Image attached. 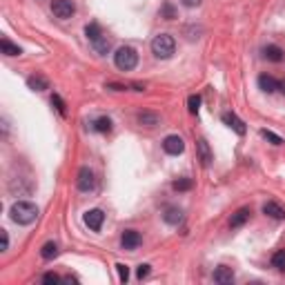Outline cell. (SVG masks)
Returning a JSON list of instances; mask_svg holds the SVG:
<instances>
[{
	"label": "cell",
	"mask_w": 285,
	"mask_h": 285,
	"mask_svg": "<svg viewBox=\"0 0 285 285\" xmlns=\"http://www.w3.org/2000/svg\"><path fill=\"white\" fill-rule=\"evenodd\" d=\"M9 216L18 225H31L38 216V207L29 201H16L11 205V210H9Z\"/></svg>",
	"instance_id": "6da1fadb"
},
{
	"label": "cell",
	"mask_w": 285,
	"mask_h": 285,
	"mask_svg": "<svg viewBox=\"0 0 285 285\" xmlns=\"http://www.w3.org/2000/svg\"><path fill=\"white\" fill-rule=\"evenodd\" d=\"M85 36H87L89 45L94 47V51L96 54H107L109 51V40L105 36V31H103V27L98 25V22H89L87 27H85Z\"/></svg>",
	"instance_id": "7a4b0ae2"
},
{
	"label": "cell",
	"mask_w": 285,
	"mask_h": 285,
	"mask_svg": "<svg viewBox=\"0 0 285 285\" xmlns=\"http://www.w3.org/2000/svg\"><path fill=\"white\" fill-rule=\"evenodd\" d=\"M174 51H176V40L169 34H158L151 40V54H154L156 58L167 60L174 56Z\"/></svg>",
	"instance_id": "3957f363"
},
{
	"label": "cell",
	"mask_w": 285,
	"mask_h": 285,
	"mask_svg": "<svg viewBox=\"0 0 285 285\" xmlns=\"http://www.w3.org/2000/svg\"><path fill=\"white\" fill-rule=\"evenodd\" d=\"M114 65L121 71H132L139 65V54L134 47H118L114 54Z\"/></svg>",
	"instance_id": "277c9868"
},
{
	"label": "cell",
	"mask_w": 285,
	"mask_h": 285,
	"mask_svg": "<svg viewBox=\"0 0 285 285\" xmlns=\"http://www.w3.org/2000/svg\"><path fill=\"white\" fill-rule=\"evenodd\" d=\"M51 13H54L56 18H60V20H67L76 13V4L74 0H51Z\"/></svg>",
	"instance_id": "5b68a950"
},
{
	"label": "cell",
	"mask_w": 285,
	"mask_h": 285,
	"mask_svg": "<svg viewBox=\"0 0 285 285\" xmlns=\"http://www.w3.org/2000/svg\"><path fill=\"white\" fill-rule=\"evenodd\" d=\"M80 192H92L96 187V178H94V172L89 167H80L78 169V180H76Z\"/></svg>",
	"instance_id": "8992f818"
},
{
	"label": "cell",
	"mask_w": 285,
	"mask_h": 285,
	"mask_svg": "<svg viewBox=\"0 0 285 285\" xmlns=\"http://www.w3.org/2000/svg\"><path fill=\"white\" fill-rule=\"evenodd\" d=\"M163 149L167 151L169 156H178V154H183L185 151V141L176 134H169L167 139L163 141Z\"/></svg>",
	"instance_id": "52a82bcc"
},
{
	"label": "cell",
	"mask_w": 285,
	"mask_h": 285,
	"mask_svg": "<svg viewBox=\"0 0 285 285\" xmlns=\"http://www.w3.org/2000/svg\"><path fill=\"white\" fill-rule=\"evenodd\" d=\"M83 221L92 232H101L103 221H105V214H103V210H89V212H85Z\"/></svg>",
	"instance_id": "ba28073f"
},
{
	"label": "cell",
	"mask_w": 285,
	"mask_h": 285,
	"mask_svg": "<svg viewBox=\"0 0 285 285\" xmlns=\"http://www.w3.org/2000/svg\"><path fill=\"white\" fill-rule=\"evenodd\" d=\"M223 123H225L227 127H232V130H234L239 136H245V132H248V127H245V123L241 121V118L236 116L234 112H225V114H223Z\"/></svg>",
	"instance_id": "9c48e42d"
},
{
	"label": "cell",
	"mask_w": 285,
	"mask_h": 285,
	"mask_svg": "<svg viewBox=\"0 0 285 285\" xmlns=\"http://www.w3.org/2000/svg\"><path fill=\"white\" fill-rule=\"evenodd\" d=\"M196 151H198V160H201L203 167H210L212 165V149H210V142H207L205 139H198L196 141Z\"/></svg>",
	"instance_id": "30bf717a"
},
{
	"label": "cell",
	"mask_w": 285,
	"mask_h": 285,
	"mask_svg": "<svg viewBox=\"0 0 285 285\" xmlns=\"http://www.w3.org/2000/svg\"><path fill=\"white\" fill-rule=\"evenodd\" d=\"M141 243H142V239H141V234L136 230H125L123 232V236H121L123 250H136Z\"/></svg>",
	"instance_id": "8fae6325"
},
{
	"label": "cell",
	"mask_w": 285,
	"mask_h": 285,
	"mask_svg": "<svg viewBox=\"0 0 285 285\" xmlns=\"http://www.w3.org/2000/svg\"><path fill=\"white\" fill-rule=\"evenodd\" d=\"M214 281L221 283V285H232L234 283V272H232V268H227V265L216 268L214 270Z\"/></svg>",
	"instance_id": "7c38bea8"
},
{
	"label": "cell",
	"mask_w": 285,
	"mask_h": 285,
	"mask_svg": "<svg viewBox=\"0 0 285 285\" xmlns=\"http://www.w3.org/2000/svg\"><path fill=\"white\" fill-rule=\"evenodd\" d=\"M263 214L277 218V221H283V218H285V207L281 205V203H277V201H268L263 205Z\"/></svg>",
	"instance_id": "4fadbf2b"
},
{
	"label": "cell",
	"mask_w": 285,
	"mask_h": 285,
	"mask_svg": "<svg viewBox=\"0 0 285 285\" xmlns=\"http://www.w3.org/2000/svg\"><path fill=\"white\" fill-rule=\"evenodd\" d=\"M279 85H281V83H279L274 76H270V74H261L259 76V87L263 89L265 94H274L279 89Z\"/></svg>",
	"instance_id": "5bb4252c"
},
{
	"label": "cell",
	"mask_w": 285,
	"mask_h": 285,
	"mask_svg": "<svg viewBox=\"0 0 285 285\" xmlns=\"http://www.w3.org/2000/svg\"><path fill=\"white\" fill-rule=\"evenodd\" d=\"M263 56H265V60H270V63H281L285 58V51L279 45H268L263 49Z\"/></svg>",
	"instance_id": "9a60e30c"
},
{
	"label": "cell",
	"mask_w": 285,
	"mask_h": 285,
	"mask_svg": "<svg viewBox=\"0 0 285 285\" xmlns=\"http://www.w3.org/2000/svg\"><path fill=\"white\" fill-rule=\"evenodd\" d=\"M163 221L167 223V225H178V223L183 221V210H180V207H165Z\"/></svg>",
	"instance_id": "2e32d148"
},
{
	"label": "cell",
	"mask_w": 285,
	"mask_h": 285,
	"mask_svg": "<svg viewBox=\"0 0 285 285\" xmlns=\"http://www.w3.org/2000/svg\"><path fill=\"white\" fill-rule=\"evenodd\" d=\"M27 85H29V89H34V92H45V89H49V80L40 74L29 76V78H27Z\"/></svg>",
	"instance_id": "e0dca14e"
},
{
	"label": "cell",
	"mask_w": 285,
	"mask_h": 285,
	"mask_svg": "<svg viewBox=\"0 0 285 285\" xmlns=\"http://www.w3.org/2000/svg\"><path fill=\"white\" fill-rule=\"evenodd\" d=\"M250 210L248 207H241L236 214H232V218H230V227H241V225H245L248 223V218H250Z\"/></svg>",
	"instance_id": "ac0fdd59"
},
{
	"label": "cell",
	"mask_w": 285,
	"mask_h": 285,
	"mask_svg": "<svg viewBox=\"0 0 285 285\" xmlns=\"http://www.w3.org/2000/svg\"><path fill=\"white\" fill-rule=\"evenodd\" d=\"M0 49H2V54L4 56H20L22 54V49L18 45H13L9 38H0Z\"/></svg>",
	"instance_id": "d6986e66"
},
{
	"label": "cell",
	"mask_w": 285,
	"mask_h": 285,
	"mask_svg": "<svg viewBox=\"0 0 285 285\" xmlns=\"http://www.w3.org/2000/svg\"><path fill=\"white\" fill-rule=\"evenodd\" d=\"M92 130H94V132H101V134H107V132H112V118H107V116L96 118V121L92 123Z\"/></svg>",
	"instance_id": "ffe728a7"
},
{
	"label": "cell",
	"mask_w": 285,
	"mask_h": 285,
	"mask_svg": "<svg viewBox=\"0 0 285 285\" xmlns=\"http://www.w3.org/2000/svg\"><path fill=\"white\" fill-rule=\"evenodd\" d=\"M40 256H42L45 261L56 259V256H58V243H54V241L45 243V245H42V250H40Z\"/></svg>",
	"instance_id": "44dd1931"
},
{
	"label": "cell",
	"mask_w": 285,
	"mask_h": 285,
	"mask_svg": "<svg viewBox=\"0 0 285 285\" xmlns=\"http://www.w3.org/2000/svg\"><path fill=\"white\" fill-rule=\"evenodd\" d=\"M158 114H151V112H142V114H139V123L141 125H145V127H156L158 125Z\"/></svg>",
	"instance_id": "7402d4cb"
},
{
	"label": "cell",
	"mask_w": 285,
	"mask_h": 285,
	"mask_svg": "<svg viewBox=\"0 0 285 285\" xmlns=\"http://www.w3.org/2000/svg\"><path fill=\"white\" fill-rule=\"evenodd\" d=\"M272 268H277L279 272L285 270V250H277L272 254Z\"/></svg>",
	"instance_id": "603a6c76"
},
{
	"label": "cell",
	"mask_w": 285,
	"mask_h": 285,
	"mask_svg": "<svg viewBox=\"0 0 285 285\" xmlns=\"http://www.w3.org/2000/svg\"><path fill=\"white\" fill-rule=\"evenodd\" d=\"M51 105L56 107V112H58L60 116H67V105H65V101L58 96V94H54V96H51Z\"/></svg>",
	"instance_id": "cb8c5ba5"
},
{
	"label": "cell",
	"mask_w": 285,
	"mask_h": 285,
	"mask_svg": "<svg viewBox=\"0 0 285 285\" xmlns=\"http://www.w3.org/2000/svg\"><path fill=\"white\" fill-rule=\"evenodd\" d=\"M261 136H263L265 141H270L272 145H283V139L279 134H274V132H270V130H261Z\"/></svg>",
	"instance_id": "d4e9b609"
},
{
	"label": "cell",
	"mask_w": 285,
	"mask_h": 285,
	"mask_svg": "<svg viewBox=\"0 0 285 285\" xmlns=\"http://www.w3.org/2000/svg\"><path fill=\"white\" fill-rule=\"evenodd\" d=\"M192 178H178V180H174V189L176 192H187V189H192Z\"/></svg>",
	"instance_id": "484cf974"
},
{
	"label": "cell",
	"mask_w": 285,
	"mask_h": 285,
	"mask_svg": "<svg viewBox=\"0 0 285 285\" xmlns=\"http://www.w3.org/2000/svg\"><path fill=\"white\" fill-rule=\"evenodd\" d=\"M116 272H118V279H121V283H127V281H130V268H127L125 263H118V265H116Z\"/></svg>",
	"instance_id": "4316f807"
},
{
	"label": "cell",
	"mask_w": 285,
	"mask_h": 285,
	"mask_svg": "<svg viewBox=\"0 0 285 285\" xmlns=\"http://www.w3.org/2000/svg\"><path fill=\"white\" fill-rule=\"evenodd\" d=\"M160 16H163L165 20H174V18H176V11H174V7L169 2H165L163 9H160Z\"/></svg>",
	"instance_id": "83f0119b"
},
{
	"label": "cell",
	"mask_w": 285,
	"mask_h": 285,
	"mask_svg": "<svg viewBox=\"0 0 285 285\" xmlns=\"http://www.w3.org/2000/svg\"><path fill=\"white\" fill-rule=\"evenodd\" d=\"M198 107H201V96H189V98H187V109H189V114H198Z\"/></svg>",
	"instance_id": "f1b7e54d"
},
{
	"label": "cell",
	"mask_w": 285,
	"mask_h": 285,
	"mask_svg": "<svg viewBox=\"0 0 285 285\" xmlns=\"http://www.w3.org/2000/svg\"><path fill=\"white\" fill-rule=\"evenodd\" d=\"M42 283H47V285H54V283H60V277L58 274H54V272H47L45 277H42Z\"/></svg>",
	"instance_id": "f546056e"
},
{
	"label": "cell",
	"mask_w": 285,
	"mask_h": 285,
	"mask_svg": "<svg viewBox=\"0 0 285 285\" xmlns=\"http://www.w3.org/2000/svg\"><path fill=\"white\" fill-rule=\"evenodd\" d=\"M149 268H151V265H147V263L139 265V272H136V274H139V279H141V281L147 277V274H149Z\"/></svg>",
	"instance_id": "4dcf8cb0"
},
{
	"label": "cell",
	"mask_w": 285,
	"mask_h": 285,
	"mask_svg": "<svg viewBox=\"0 0 285 285\" xmlns=\"http://www.w3.org/2000/svg\"><path fill=\"white\" fill-rule=\"evenodd\" d=\"M0 234H2V252H7L9 250V234H7V230H0Z\"/></svg>",
	"instance_id": "1f68e13d"
},
{
	"label": "cell",
	"mask_w": 285,
	"mask_h": 285,
	"mask_svg": "<svg viewBox=\"0 0 285 285\" xmlns=\"http://www.w3.org/2000/svg\"><path fill=\"white\" fill-rule=\"evenodd\" d=\"M107 89H114V92H125V85H121V83H109L107 85Z\"/></svg>",
	"instance_id": "d6a6232c"
},
{
	"label": "cell",
	"mask_w": 285,
	"mask_h": 285,
	"mask_svg": "<svg viewBox=\"0 0 285 285\" xmlns=\"http://www.w3.org/2000/svg\"><path fill=\"white\" fill-rule=\"evenodd\" d=\"M180 2H183L185 7H189V9H192V7H198V4H201L203 0H180Z\"/></svg>",
	"instance_id": "836d02e7"
},
{
	"label": "cell",
	"mask_w": 285,
	"mask_h": 285,
	"mask_svg": "<svg viewBox=\"0 0 285 285\" xmlns=\"http://www.w3.org/2000/svg\"><path fill=\"white\" fill-rule=\"evenodd\" d=\"M279 89H281V92L285 94V80H283V83H281V85H279Z\"/></svg>",
	"instance_id": "e575fe53"
}]
</instances>
